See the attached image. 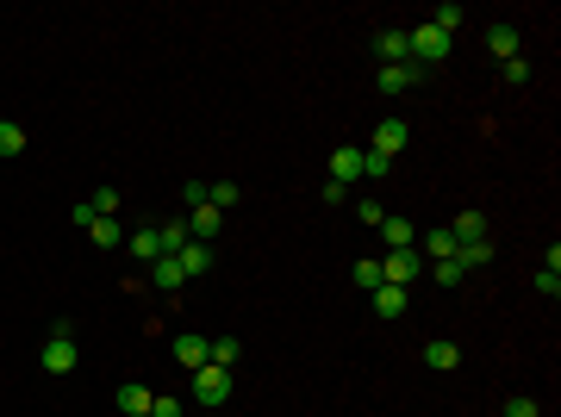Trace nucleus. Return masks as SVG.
Masks as SVG:
<instances>
[{
  "instance_id": "23",
  "label": "nucleus",
  "mask_w": 561,
  "mask_h": 417,
  "mask_svg": "<svg viewBox=\"0 0 561 417\" xmlns=\"http://www.w3.org/2000/svg\"><path fill=\"white\" fill-rule=\"evenodd\" d=\"M26 150V125L19 119H0V156H19Z\"/></svg>"
},
{
  "instance_id": "24",
  "label": "nucleus",
  "mask_w": 561,
  "mask_h": 417,
  "mask_svg": "<svg viewBox=\"0 0 561 417\" xmlns=\"http://www.w3.org/2000/svg\"><path fill=\"white\" fill-rule=\"evenodd\" d=\"M499 75H505L512 88H524V81H530V75H536V69H530V57H524V50H518V57H505V63H499Z\"/></svg>"
},
{
  "instance_id": "16",
  "label": "nucleus",
  "mask_w": 561,
  "mask_h": 417,
  "mask_svg": "<svg viewBox=\"0 0 561 417\" xmlns=\"http://www.w3.org/2000/svg\"><path fill=\"white\" fill-rule=\"evenodd\" d=\"M175 262H181V275L194 280V275H206V268H212V249H206V244H194V237H187V244L175 249Z\"/></svg>"
},
{
  "instance_id": "29",
  "label": "nucleus",
  "mask_w": 561,
  "mask_h": 417,
  "mask_svg": "<svg viewBox=\"0 0 561 417\" xmlns=\"http://www.w3.org/2000/svg\"><path fill=\"white\" fill-rule=\"evenodd\" d=\"M350 275H355V287H368V293H375V287H381V262H355Z\"/></svg>"
},
{
  "instance_id": "8",
  "label": "nucleus",
  "mask_w": 561,
  "mask_h": 417,
  "mask_svg": "<svg viewBox=\"0 0 561 417\" xmlns=\"http://www.w3.org/2000/svg\"><path fill=\"white\" fill-rule=\"evenodd\" d=\"M450 237H456V244H481V237H487V212H456V218H450Z\"/></svg>"
},
{
  "instance_id": "28",
  "label": "nucleus",
  "mask_w": 561,
  "mask_h": 417,
  "mask_svg": "<svg viewBox=\"0 0 561 417\" xmlns=\"http://www.w3.org/2000/svg\"><path fill=\"white\" fill-rule=\"evenodd\" d=\"M499 417H543V412H536L530 392H518V399H505V412H499Z\"/></svg>"
},
{
  "instance_id": "31",
  "label": "nucleus",
  "mask_w": 561,
  "mask_h": 417,
  "mask_svg": "<svg viewBox=\"0 0 561 417\" xmlns=\"http://www.w3.org/2000/svg\"><path fill=\"white\" fill-rule=\"evenodd\" d=\"M362 174H375V181H381V174H393V156H375V150H362Z\"/></svg>"
},
{
  "instance_id": "19",
  "label": "nucleus",
  "mask_w": 561,
  "mask_h": 417,
  "mask_svg": "<svg viewBox=\"0 0 561 417\" xmlns=\"http://www.w3.org/2000/svg\"><path fill=\"white\" fill-rule=\"evenodd\" d=\"M119 412H125V417H150V386L125 381V386H119Z\"/></svg>"
},
{
  "instance_id": "6",
  "label": "nucleus",
  "mask_w": 561,
  "mask_h": 417,
  "mask_svg": "<svg viewBox=\"0 0 561 417\" xmlns=\"http://www.w3.org/2000/svg\"><path fill=\"white\" fill-rule=\"evenodd\" d=\"M412 143V131H406V119H381V131H375V156H393L399 162V150Z\"/></svg>"
},
{
  "instance_id": "2",
  "label": "nucleus",
  "mask_w": 561,
  "mask_h": 417,
  "mask_svg": "<svg viewBox=\"0 0 561 417\" xmlns=\"http://www.w3.org/2000/svg\"><path fill=\"white\" fill-rule=\"evenodd\" d=\"M406 44H412V63H424V69L450 57V32H437L430 19H424V26H412V32H406Z\"/></svg>"
},
{
  "instance_id": "30",
  "label": "nucleus",
  "mask_w": 561,
  "mask_h": 417,
  "mask_svg": "<svg viewBox=\"0 0 561 417\" xmlns=\"http://www.w3.org/2000/svg\"><path fill=\"white\" fill-rule=\"evenodd\" d=\"M424 268H430V275H437V287H456V280H461V268H456V255H450V262H424Z\"/></svg>"
},
{
  "instance_id": "21",
  "label": "nucleus",
  "mask_w": 561,
  "mask_h": 417,
  "mask_svg": "<svg viewBox=\"0 0 561 417\" xmlns=\"http://www.w3.org/2000/svg\"><path fill=\"white\" fill-rule=\"evenodd\" d=\"M88 237H94L101 249H119L125 244V224H119V218H88Z\"/></svg>"
},
{
  "instance_id": "9",
  "label": "nucleus",
  "mask_w": 561,
  "mask_h": 417,
  "mask_svg": "<svg viewBox=\"0 0 561 417\" xmlns=\"http://www.w3.org/2000/svg\"><path fill=\"white\" fill-rule=\"evenodd\" d=\"M218 224H225V212H218V206H194L187 237H194V244H212V237H218Z\"/></svg>"
},
{
  "instance_id": "18",
  "label": "nucleus",
  "mask_w": 561,
  "mask_h": 417,
  "mask_svg": "<svg viewBox=\"0 0 561 417\" xmlns=\"http://www.w3.org/2000/svg\"><path fill=\"white\" fill-rule=\"evenodd\" d=\"M487 50H492V63L518 57V26H487Z\"/></svg>"
},
{
  "instance_id": "33",
  "label": "nucleus",
  "mask_w": 561,
  "mask_h": 417,
  "mask_svg": "<svg viewBox=\"0 0 561 417\" xmlns=\"http://www.w3.org/2000/svg\"><path fill=\"white\" fill-rule=\"evenodd\" d=\"M88 206L101 212V218H112V212H119V187H101V193H94V200H88Z\"/></svg>"
},
{
  "instance_id": "35",
  "label": "nucleus",
  "mask_w": 561,
  "mask_h": 417,
  "mask_svg": "<svg viewBox=\"0 0 561 417\" xmlns=\"http://www.w3.org/2000/svg\"><path fill=\"white\" fill-rule=\"evenodd\" d=\"M150 417H181V399H150Z\"/></svg>"
},
{
  "instance_id": "27",
  "label": "nucleus",
  "mask_w": 561,
  "mask_h": 417,
  "mask_svg": "<svg viewBox=\"0 0 561 417\" xmlns=\"http://www.w3.org/2000/svg\"><path fill=\"white\" fill-rule=\"evenodd\" d=\"M430 26H437V32H456V26H461V6H456V0H450V6H437V13H430Z\"/></svg>"
},
{
  "instance_id": "3",
  "label": "nucleus",
  "mask_w": 561,
  "mask_h": 417,
  "mask_svg": "<svg viewBox=\"0 0 561 417\" xmlns=\"http://www.w3.org/2000/svg\"><path fill=\"white\" fill-rule=\"evenodd\" d=\"M418 275H424V255H418V249H386V262H381L386 287H412Z\"/></svg>"
},
{
  "instance_id": "10",
  "label": "nucleus",
  "mask_w": 561,
  "mask_h": 417,
  "mask_svg": "<svg viewBox=\"0 0 561 417\" xmlns=\"http://www.w3.org/2000/svg\"><path fill=\"white\" fill-rule=\"evenodd\" d=\"M406 306H412V287H375V312L381 318H406Z\"/></svg>"
},
{
  "instance_id": "13",
  "label": "nucleus",
  "mask_w": 561,
  "mask_h": 417,
  "mask_svg": "<svg viewBox=\"0 0 561 417\" xmlns=\"http://www.w3.org/2000/svg\"><path fill=\"white\" fill-rule=\"evenodd\" d=\"M418 255H424V262H450V255H456V237H450V224H437V231H424Z\"/></svg>"
},
{
  "instance_id": "32",
  "label": "nucleus",
  "mask_w": 561,
  "mask_h": 417,
  "mask_svg": "<svg viewBox=\"0 0 561 417\" xmlns=\"http://www.w3.org/2000/svg\"><path fill=\"white\" fill-rule=\"evenodd\" d=\"M536 293H549V299H556V293H561V268L543 262V268H536Z\"/></svg>"
},
{
  "instance_id": "12",
  "label": "nucleus",
  "mask_w": 561,
  "mask_h": 417,
  "mask_svg": "<svg viewBox=\"0 0 561 417\" xmlns=\"http://www.w3.org/2000/svg\"><path fill=\"white\" fill-rule=\"evenodd\" d=\"M418 75H424V69H412V63H386V69L375 75V88H381V94H406Z\"/></svg>"
},
{
  "instance_id": "25",
  "label": "nucleus",
  "mask_w": 561,
  "mask_h": 417,
  "mask_svg": "<svg viewBox=\"0 0 561 417\" xmlns=\"http://www.w3.org/2000/svg\"><path fill=\"white\" fill-rule=\"evenodd\" d=\"M238 355H244L238 337H218V343H212V368H238Z\"/></svg>"
},
{
  "instance_id": "17",
  "label": "nucleus",
  "mask_w": 561,
  "mask_h": 417,
  "mask_svg": "<svg viewBox=\"0 0 561 417\" xmlns=\"http://www.w3.org/2000/svg\"><path fill=\"white\" fill-rule=\"evenodd\" d=\"M424 368H443V374H450V368H461V349L443 343V337H430V343H424Z\"/></svg>"
},
{
  "instance_id": "11",
  "label": "nucleus",
  "mask_w": 561,
  "mask_h": 417,
  "mask_svg": "<svg viewBox=\"0 0 561 417\" xmlns=\"http://www.w3.org/2000/svg\"><path fill=\"white\" fill-rule=\"evenodd\" d=\"M355 174H362V150H355V143H344V150H331V181H337V187H350Z\"/></svg>"
},
{
  "instance_id": "22",
  "label": "nucleus",
  "mask_w": 561,
  "mask_h": 417,
  "mask_svg": "<svg viewBox=\"0 0 561 417\" xmlns=\"http://www.w3.org/2000/svg\"><path fill=\"white\" fill-rule=\"evenodd\" d=\"M487 262H492L487 237H481V244H456V268H461V275H468V268H487Z\"/></svg>"
},
{
  "instance_id": "34",
  "label": "nucleus",
  "mask_w": 561,
  "mask_h": 417,
  "mask_svg": "<svg viewBox=\"0 0 561 417\" xmlns=\"http://www.w3.org/2000/svg\"><path fill=\"white\" fill-rule=\"evenodd\" d=\"M355 218H362V224H375V231H381V218H386V212L375 206V200H362V206H355Z\"/></svg>"
},
{
  "instance_id": "20",
  "label": "nucleus",
  "mask_w": 561,
  "mask_h": 417,
  "mask_svg": "<svg viewBox=\"0 0 561 417\" xmlns=\"http://www.w3.org/2000/svg\"><path fill=\"white\" fill-rule=\"evenodd\" d=\"M381 237H386V249H412V244H418L412 218H381Z\"/></svg>"
},
{
  "instance_id": "26",
  "label": "nucleus",
  "mask_w": 561,
  "mask_h": 417,
  "mask_svg": "<svg viewBox=\"0 0 561 417\" xmlns=\"http://www.w3.org/2000/svg\"><path fill=\"white\" fill-rule=\"evenodd\" d=\"M206 206L231 212V206H238V187H231V181H212V187H206Z\"/></svg>"
},
{
  "instance_id": "7",
  "label": "nucleus",
  "mask_w": 561,
  "mask_h": 417,
  "mask_svg": "<svg viewBox=\"0 0 561 417\" xmlns=\"http://www.w3.org/2000/svg\"><path fill=\"white\" fill-rule=\"evenodd\" d=\"M181 280H187V275H181V262H175V255H156V262H150V287H156V293H169V299H175V293H181Z\"/></svg>"
},
{
  "instance_id": "4",
  "label": "nucleus",
  "mask_w": 561,
  "mask_h": 417,
  "mask_svg": "<svg viewBox=\"0 0 561 417\" xmlns=\"http://www.w3.org/2000/svg\"><path fill=\"white\" fill-rule=\"evenodd\" d=\"M194 399H200V405H225V399H231V368H194Z\"/></svg>"
},
{
  "instance_id": "15",
  "label": "nucleus",
  "mask_w": 561,
  "mask_h": 417,
  "mask_svg": "<svg viewBox=\"0 0 561 417\" xmlns=\"http://www.w3.org/2000/svg\"><path fill=\"white\" fill-rule=\"evenodd\" d=\"M125 244H132V255L150 268V262L163 255V231H156V224H143V231H132V237H125Z\"/></svg>"
},
{
  "instance_id": "5",
  "label": "nucleus",
  "mask_w": 561,
  "mask_h": 417,
  "mask_svg": "<svg viewBox=\"0 0 561 417\" xmlns=\"http://www.w3.org/2000/svg\"><path fill=\"white\" fill-rule=\"evenodd\" d=\"M175 361L187 368V374H194V368H206V361H212V337H200V330H181V337H175Z\"/></svg>"
},
{
  "instance_id": "1",
  "label": "nucleus",
  "mask_w": 561,
  "mask_h": 417,
  "mask_svg": "<svg viewBox=\"0 0 561 417\" xmlns=\"http://www.w3.org/2000/svg\"><path fill=\"white\" fill-rule=\"evenodd\" d=\"M50 374H75V361H81V349H75V324L69 318H57L50 324V337H44V355H37Z\"/></svg>"
},
{
  "instance_id": "14",
  "label": "nucleus",
  "mask_w": 561,
  "mask_h": 417,
  "mask_svg": "<svg viewBox=\"0 0 561 417\" xmlns=\"http://www.w3.org/2000/svg\"><path fill=\"white\" fill-rule=\"evenodd\" d=\"M375 50H381L386 63H412V44H406V32H399V26H386V32H375Z\"/></svg>"
}]
</instances>
